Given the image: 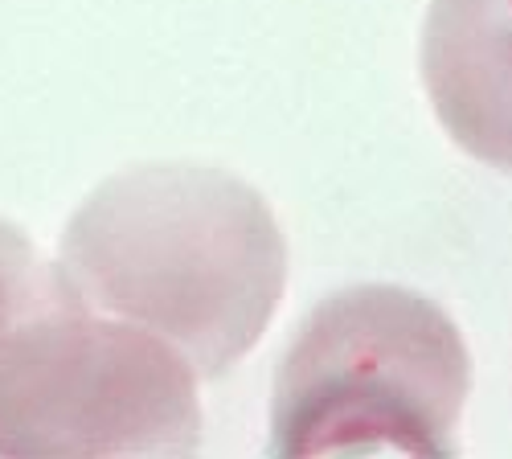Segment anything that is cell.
I'll list each match as a JSON object with an SVG mask.
<instances>
[{"label":"cell","instance_id":"obj_1","mask_svg":"<svg viewBox=\"0 0 512 459\" xmlns=\"http://www.w3.org/2000/svg\"><path fill=\"white\" fill-rule=\"evenodd\" d=\"M58 271L91 312L156 332L197 378H218L267 332L287 242L246 181L209 164H144L82 201Z\"/></svg>","mask_w":512,"mask_h":459},{"label":"cell","instance_id":"obj_2","mask_svg":"<svg viewBox=\"0 0 512 459\" xmlns=\"http://www.w3.org/2000/svg\"><path fill=\"white\" fill-rule=\"evenodd\" d=\"M197 373L156 332L82 304L0 222V455H189Z\"/></svg>","mask_w":512,"mask_h":459},{"label":"cell","instance_id":"obj_3","mask_svg":"<svg viewBox=\"0 0 512 459\" xmlns=\"http://www.w3.org/2000/svg\"><path fill=\"white\" fill-rule=\"evenodd\" d=\"M472 353L455 320L414 287L353 283L324 296L283 353L271 451L455 455Z\"/></svg>","mask_w":512,"mask_h":459},{"label":"cell","instance_id":"obj_4","mask_svg":"<svg viewBox=\"0 0 512 459\" xmlns=\"http://www.w3.org/2000/svg\"><path fill=\"white\" fill-rule=\"evenodd\" d=\"M422 87L455 148L512 173V0H435Z\"/></svg>","mask_w":512,"mask_h":459}]
</instances>
